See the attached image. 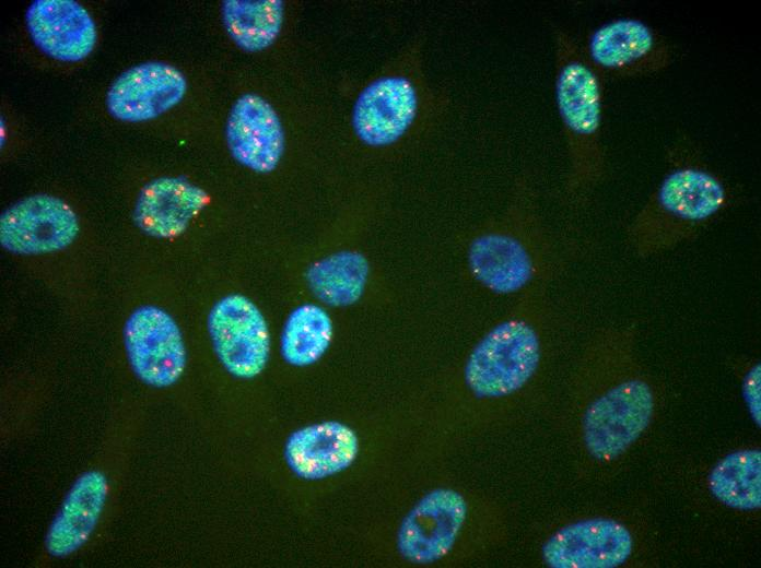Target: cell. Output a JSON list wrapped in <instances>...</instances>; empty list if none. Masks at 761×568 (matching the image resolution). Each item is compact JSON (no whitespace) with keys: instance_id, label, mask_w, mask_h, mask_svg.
<instances>
[{"instance_id":"4fadbf2b","label":"cell","mask_w":761,"mask_h":568,"mask_svg":"<svg viewBox=\"0 0 761 568\" xmlns=\"http://www.w3.org/2000/svg\"><path fill=\"white\" fill-rule=\"evenodd\" d=\"M187 91V81L173 66L145 62L125 71L106 95L108 111L118 120L154 119L176 106Z\"/></svg>"},{"instance_id":"2e32d148","label":"cell","mask_w":761,"mask_h":568,"mask_svg":"<svg viewBox=\"0 0 761 568\" xmlns=\"http://www.w3.org/2000/svg\"><path fill=\"white\" fill-rule=\"evenodd\" d=\"M359 452L355 433L339 422H323L292 433L284 447L290 469L304 480H320L349 468Z\"/></svg>"},{"instance_id":"7402d4cb","label":"cell","mask_w":761,"mask_h":568,"mask_svg":"<svg viewBox=\"0 0 761 568\" xmlns=\"http://www.w3.org/2000/svg\"><path fill=\"white\" fill-rule=\"evenodd\" d=\"M332 322L318 305L304 304L288 317L281 335V354L293 366L317 362L330 345Z\"/></svg>"},{"instance_id":"3957f363","label":"cell","mask_w":761,"mask_h":568,"mask_svg":"<svg viewBox=\"0 0 761 568\" xmlns=\"http://www.w3.org/2000/svg\"><path fill=\"white\" fill-rule=\"evenodd\" d=\"M516 201L504 224L485 230L469 246L475 276L500 294H514L537 277L550 237L527 179L517 187Z\"/></svg>"},{"instance_id":"9a60e30c","label":"cell","mask_w":761,"mask_h":568,"mask_svg":"<svg viewBox=\"0 0 761 568\" xmlns=\"http://www.w3.org/2000/svg\"><path fill=\"white\" fill-rule=\"evenodd\" d=\"M26 25L35 45L47 56L66 62L87 57L97 39L89 12L72 0H36L26 11Z\"/></svg>"},{"instance_id":"9c48e42d","label":"cell","mask_w":761,"mask_h":568,"mask_svg":"<svg viewBox=\"0 0 761 568\" xmlns=\"http://www.w3.org/2000/svg\"><path fill=\"white\" fill-rule=\"evenodd\" d=\"M125 346L136 375L145 383L164 388L175 383L186 366V348L174 319L163 309L143 306L128 318Z\"/></svg>"},{"instance_id":"ac0fdd59","label":"cell","mask_w":761,"mask_h":568,"mask_svg":"<svg viewBox=\"0 0 761 568\" xmlns=\"http://www.w3.org/2000/svg\"><path fill=\"white\" fill-rule=\"evenodd\" d=\"M107 485L97 471L86 472L74 482L48 529L46 548L52 556H67L89 540L104 508Z\"/></svg>"},{"instance_id":"e0dca14e","label":"cell","mask_w":761,"mask_h":568,"mask_svg":"<svg viewBox=\"0 0 761 568\" xmlns=\"http://www.w3.org/2000/svg\"><path fill=\"white\" fill-rule=\"evenodd\" d=\"M208 203L207 192L176 177L150 181L141 190L134 208V221L147 234L172 238L186 230Z\"/></svg>"},{"instance_id":"ffe728a7","label":"cell","mask_w":761,"mask_h":568,"mask_svg":"<svg viewBox=\"0 0 761 568\" xmlns=\"http://www.w3.org/2000/svg\"><path fill=\"white\" fill-rule=\"evenodd\" d=\"M712 494L724 505L756 510L761 505V452L746 449L722 459L711 472Z\"/></svg>"},{"instance_id":"44dd1931","label":"cell","mask_w":761,"mask_h":568,"mask_svg":"<svg viewBox=\"0 0 761 568\" xmlns=\"http://www.w3.org/2000/svg\"><path fill=\"white\" fill-rule=\"evenodd\" d=\"M222 19L231 38L244 50L259 51L278 37L283 21L279 0H226Z\"/></svg>"},{"instance_id":"52a82bcc","label":"cell","mask_w":761,"mask_h":568,"mask_svg":"<svg viewBox=\"0 0 761 568\" xmlns=\"http://www.w3.org/2000/svg\"><path fill=\"white\" fill-rule=\"evenodd\" d=\"M579 44L586 60L605 81L656 75L674 60L667 38L647 22L632 16L599 24Z\"/></svg>"},{"instance_id":"6da1fadb","label":"cell","mask_w":761,"mask_h":568,"mask_svg":"<svg viewBox=\"0 0 761 568\" xmlns=\"http://www.w3.org/2000/svg\"><path fill=\"white\" fill-rule=\"evenodd\" d=\"M664 161L662 178L624 228L627 248L642 260L696 240L738 202L736 188L690 137L672 140Z\"/></svg>"},{"instance_id":"ba28073f","label":"cell","mask_w":761,"mask_h":568,"mask_svg":"<svg viewBox=\"0 0 761 568\" xmlns=\"http://www.w3.org/2000/svg\"><path fill=\"white\" fill-rule=\"evenodd\" d=\"M208 330L218 358L237 378L250 379L267 365L270 336L259 308L246 296L220 299L208 317Z\"/></svg>"},{"instance_id":"7a4b0ae2","label":"cell","mask_w":761,"mask_h":568,"mask_svg":"<svg viewBox=\"0 0 761 568\" xmlns=\"http://www.w3.org/2000/svg\"><path fill=\"white\" fill-rule=\"evenodd\" d=\"M553 51L554 102L567 159L565 188L581 202L607 176L605 80L586 60L579 42L562 27L553 29Z\"/></svg>"},{"instance_id":"277c9868","label":"cell","mask_w":761,"mask_h":568,"mask_svg":"<svg viewBox=\"0 0 761 568\" xmlns=\"http://www.w3.org/2000/svg\"><path fill=\"white\" fill-rule=\"evenodd\" d=\"M604 345L605 383L587 405L583 434L590 454L607 461L624 452L648 426L655 395L643 377L618 372L627 355L623 341L609 336Z\"/></svg>"},{"instance_id":"7c38bea8","label":"cell","mask_w":761,"mask_h":568,"mask_svg":"<svg viewBox=\"0 0 761 568\" xmlns=\"http://www.w3.org/2000/svg\"><path fill=\"white\" fill-rule=\"evenodd\" d=\"M629 530L611 519H588L557 531L542 547L545 563L553 568H614L631 555Z\"/></svg>"},{"instance_id":"30bf717a","label":"cell","mask_w":761,"mask_h":568,"mask_svg":"<svg viewBox=\"0 0 761 568\" xmlns=\"http://www.w3.org/2000/svg\"><path fill=\"white\" fill-rule=\"evenodd\" d=\"M467 517V504L456 490L434 489L403 518L397 546L413 564H432L453 548Z\"/></svg>"},{"instance_id":"8fae6325","label":"cell","mask_w":761,"mask_h":568,"mask_svg":"<svg viewBox=\"0 0 761 568\" xmlns=\"http://www.w3.org/2000/svg\"><path fill=\"white\" fill-rule=\"evenodd\" d=\"M79 233L73 210L61 199L36 194L27 197L0 217V242L20 255H40L68 247Z\"/></svg>"},{"instance_id":"8992f818","label":"cell","mask_w":761,"mask_h":568,"mask_svg":"<svg viewBox=\"0 0 761 568\" xmlns=\"http://www.w3.org/2000/svg\"><path fill=\"white\" fill-rule=\"evenodd\" d=\"M541 359L536 328L525 318H512L490 331L475 347L465 367V380L480 398H502L524 388Z\"/></svg>"},{"instance_id":"603a6c76","label":"cell","mask_w":761,"mask_h":568,"mask_svg":"<svg viewBox=\"0 0 761 568\" xmlns=\"http://www.w3.org/2000/svg\"><path fill=\"white\" fill-rule=\"evenodd\" d=\"M741 393L753 422L761 423V365L759 362L749 366L741 380Z\"/></svg>"},{"instance_id":"5bb4252c","label":"cell","mask_w":761,"mask_h":568,"mask_svg":"<svg viewBox=\"0 0 761 568\" xmlns=\"http://www.w3.org/2000/svg\"><path fill=\"white\" fill-rule=\"evenodd\" d=\"M226 142L233 157L242 165L257 173L273 170L284 150L278 114L256 94L241 96L227 118Z\"/></svg>"},{"instance_id":"d6986e66","label":"cell","mask_w":761,"mask_h":568,"mask_svg":"<svg viewBox=\"0 0 761 568\" xmlns=\"http://www.w3.org/2000/svg\"><path fill=\"white\" fill-rule=\"evenodd\" d=\"M367 275L365 257L343 250L313 264L307 272V282L313 294L325 304L348 306L363 294Z\"/></svg>"},{"instance_id":"5b68a950","label":"cell","mask_w":761,"mask_h":568,"mask_svg":"<svg viewBox=\"0 0 761 568\" xmlns=\"http://www.w3.org/2000/svg\"><path fill=\"white\" fill-rule=\"evenodd\" d=\"M446 92L425 79L389 73L367 83L356 96L351 125L358 140L383 149L398 143L424 122L438 127L448 108Z\"/></svg>"}]
</instances>
